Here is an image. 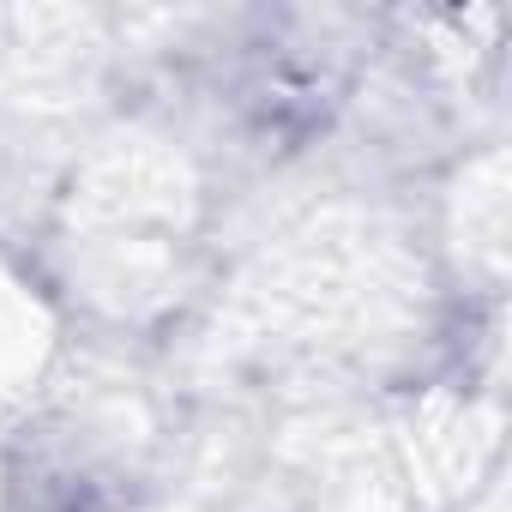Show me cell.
<instances>
[]
</instances>
